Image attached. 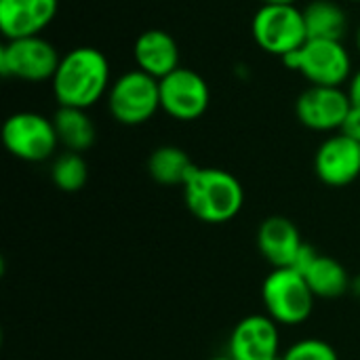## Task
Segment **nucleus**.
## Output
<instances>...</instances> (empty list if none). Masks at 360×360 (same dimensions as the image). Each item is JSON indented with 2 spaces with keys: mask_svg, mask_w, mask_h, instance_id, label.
<instances>
[{
  "mask_svg": "<svg viewBox=\"0 0 360 360\" xmlns=\"http://www.w3.org/2000/svg\"><path fill=\"white\" fill-rule=\"evenodd\" d=\"M51 84L61 108L89 110L112 86L108 57L95 46H76L61 57Z\"/></svg>",
  "mask_w": 360,
  "mask_h": 360,
  "instance_id": "obj_1",
  "label": "nucleus"
},
{
  "mask_svg": "<svg viewBox=\"0 0 360 360\" xmlns=\"http://www.w3.org/2000/svg\"><path fill=\"white\" fill-rule=\"evenodd\" d=\"M181 190L190 213L205 224H226L245 205L243 184L236 175L217 167H196Z\"/></svg>",
  "mask_w": 360,
  "mask_h": 360,
  "instance_id": "obj_2",
  "label": "nucleus"
},
{
  "mask_svg": "<svg viewBox=\"0 0 360 360\" xmlns=\"http://www.w3.org/2000/svg\"><path fill=\"white\" fill-rule=\"evenodd\" d=\"M262 302L272 321L295 327L310 319L316 297L304 274L293 268H274L262 283Z\"/></svg>",
  "mask_w": 360,
  "mask_h": 360,
  "instance_id": "obj_3",
  "label": "nucleus"
},
{
  "mask_svg": "<svg viewBox=\"0 0 360 360\" xmlns=\"http://www.w3.org/2000/svg\"><path fill=\"white\" fill-rule=\"evenodd\" d=\"M283 63L314 86H342L352 78L350 53L342 40H308L283 57Z\"/></svg>",
  "mask_w": 360,
  "mask_h": 360,
  "instance_id": "obj_4",
  "label": "nucleus"
},
{
  "mask_svg": "<svg viewBox=\"0 0 360 360\" xmlns=\"http://www.w3.org/2000/svg\"><path fill=\"white\" fill-rule=\"evenodd\" d=\"M251 32L264 53L281 59L308 42L304 11L295 4H262L253 15Z\"/></svg>",
  "mask_w": 360,
  "mask_h": 360,
  "instance_id": "obj_5",
  "label": "nucleus"
},
{
  "mask_svg": "<svg viewBox=\"0 0 360 360\" xmlns=\"http://www.w3.org/2000/svg\"><path fill=\"white\" fill-rule=\"evenodd\" d=\"M108 110L116 122L127 127L148 122L160 110L158 80L141 70L124 72L108 91Z\"/></svg>",
  "mask_w": 360,
  "mask_h": 360,
  "instance_id": "obj_6",
  "label": "nucleus"
},
{
  "mask_svg": "<svg viewBox=\"0 0 360 360\" xmlns=\"http://www.w3.org/2000/svg\"><path fill=\"white\" fill-rule=\"evenodd\" d=\"M2 143L11 156L23 162H44L55 154L59 139L53 118L38 112H17L4 120Z\"/></svg>",
  "mask_w": 360,
  "mask_h": 360,
  "instance_id": "obj_7",
  "label": "nucleus"
},
{
  "mask_svg": "<svg viewBox=\"0 0 360 360\" xmlns=\"http://www.w3.org/2000/svg\"><path fill=\"white\" fill-rule=\"evenodd\" d=\"M61 57L42 36L6 40L0 46V74L23 82H44L57 72Z\"/></svg>",
  "mask_w": 360,
  "mask_h": 360,
  "instance_id": "obj_8",
  "label": "nucleus"
},
{
  "mask_svg": "<svg viewBox=\"0 0 360 360\" xmlns=\"http://www.w3.org/2000/svg\"><path fill=\"white\" fill-rule=\"evenodd\" d=\"M160 84V110L179 122H192L205 116L211 103V91L207 80L190 70L177 68L169 76L158 80Z\"/></svg>",
  "mask_w": 360,
  "mask_h": 360,
  "instance_id": "obj_9",
  "label": "nucleus"
},
{
  "mask_svg": "<svg viewBox=\"0 0 360 360\" xmlns=\"http://www.w3.org/2000/svg\"><path fill=\"white\" fill-rule=\"evenodd\" d=\"M350 108L352 101L348 91H342V86L310 84L295 101V116L310 131L331 133L342 129Z\"/></svg>",
  "mask_w": 360,
  "mask_h": 360,
  "instance_id": "obj_10",
  "label": "nucleus"
},
{
  "mask_svg": "<svg viewBox=\"0 0 360 360\" xmlns=\"http://www.w3.org/2000/svg\"><path fill=\"white\" fill-rule=\"evenodd\" d=\"M228 356L234 360L281 359L278 323L268 314H249L236 323L228 340Z\"/></svg>",
  "mask_w": 360,
  "mask_h": 360,
  "instance_id": "obj_11",
  "label": "nucleus"
},
{
  "mask_svg": "<svg viewBox=\"0 0 360 360\" xmlns=\"http://www.w3.org/2000/svg\"><path fill=\"white\" fill-rule=\"evenodd\" d=\"M314 173L329 188H346L360 177V143L335 133L314 154Z\"/></svg>",
  "mask_w": 360,
  "mask_h": 360,
  "instance_id": "obj_12",
  "label": "nucleus"
},
{
  "mask_svg": "<svg viewBox=\"0 0 360 360\" xmlns=\"http://www.w3.org/2000/svg\"><path fill=\"white\" fill-rule=\"evenodd\" d=\"M57 8L59 0H0V32L6 40L40 36Z\"/></svg>",
  "mask_w": 360,
  "mask_h": 360,
  "instance_id": "obj_13",
  "label": "nucleus"
},
{
  "mask_svg": "<svg viewBox=\"0 0 360 360\" xmlns=\"http://www.w3.org/2000/svg\"><path fill=\"white\" fill-rule=\"evenodd\" d=\"M302 247L304 238L289 217L272 215L259 224L257 249L272 268H291Z\"/></svg>",
  "mask_w": 360,
  "mask_h": 360,
  "instance_id": "obj_14",
  "label": "nucleus"
},
{
  "mask_svg": "<svg viewBox=\"0 0 360 360\" xmlns=\"http://www.w3.org/2000/svg\"><path fill=\"white\" fill-rule=\"evenodd\" d=\"M133 57L137 70L154 76L156 80L169 76L179 65V46L175 38L165 30H146L133 44Z\"/></svg>",
  "mask_w": 360,
  "mask_h": 360,
  "instance_id": "obj_15",
  "label": "nucleus"
},
{
  "mask_svg": "<svg viewBox=\"0 0 360 360\" xmlns=\"http://www.w3.org/2000/svg\"><path fill=\"white\" fill-rule=\"evenodd\" d=\"M316 300H338L350 291L352 276L348 270L331 255H321L312 262V266L304 274Z\"/></svg>",
  "mask_w": 360,
  "mask_h": 360,
  "instance_id": "obj_16",
  "label": "nucleus"
},
{
  "mask_svg": "<svg viewBox=\"0 0 360 360\" xmlns=\"http://www.w3.org/2000/svg\"><path fill=\"white\" fill-rule=\"evenodd\" d=\"M53 124L57 131L59 146H63L68 152H86L95 143V124L89 118L86 110L80 108H61L53 116Z\"/></svg>",
  "mask_w": 360,
  "mask_h": 360,
  "instance_id": "obj_17",
  "label": "nucleus"
},
{
  "mask_svg": "<svg viewBox=\"0 0 360 360\" xmlns=\"http://www.w3.org/2000/svg\"><path fill=\"white\" fill-rule=\"evenodd\" d=\"M308 40H344L348 32L346 11L333 0H312L304 8Z\"/></svg>",
  "mask_w": 360,
  "mask_h": 360,
  "instance_id": "obj_18",
  "label": "nucleus"
},
{
  "mask_svg": "<svg viewBox=\"0 0 360 360\" xmlns=\"http://www.w3.org/2000/svg\"><path fill=\"white\" fill-rule=\"evenodd\" d=\"M198 165L192 162L190 154L177 146H160L148 158V173L160 186H181L188 181Z\"/></svg>",
  "mask_w": 360,
  "mask_h": 360,
  "instance_id": "obj_19",
  "label": "nucleus"
},
{
  "mask_svg": "<svg viewBox=\"0 0 360 360\" xmlns=\"http://www.w3.org/2000/svg\"><path fill=\"white\" fill-rule=\"evenodd\" d=\"M51 179L57 190L65 194L80 192L89 181V165L78 152H63L51 165Z\"/></svg>",
  "mask_w": 360,
  "mask_h": 360,
  "instance_id": "obj_20",
  "label": "nucleus"
},
{
  "mask_svg": "<svg viewBox=\"0 0 360 360\" xmlns=\"http://www.w3.org/2000/svg\"><path fill=\"white\" fill-rule=\"evenodd\" d=\"M283 360H340V354L329 342L306 338V340L291 344L283 352Z\"/></svg>",
  "mask_w": 360,
  "mask_h": 360,
  "instance_id": "obj_21",
  "label": "nucleus"
},
{
  "mask_svg": "<svg viewBox=\"0 0 360 360\" xmlns=\"http://www.w3.org/2000/svg\"><path fill=\"white\" fill-rule=\"evenodd\" d=\"M340 133L360 143V108L359 105H352V108H350L348 116H346V118H344V122H342Z\"/></svg>",
  "mask_w": 360,
  "mask_h": 360,
  "instance_id": "obj_22",
  "label": "nucleus"
},
{
  "mask_svg": "<svg viewBox=\"0 0 360 360\" xmlns=\"http://www.w3.org/2000/svg\"><path fill=\"white\" fill-rule=\"evenodd\" d=\"M348 97L352 101V105L360 108V70L352 74V78L348 80Z\"/></svg>",
  "mask_w": 360,
  "mask_h": 360,
  "instance_id": "obj_23",
  "label": "nucleus"
},
{
  "mask_svg": "<svg viewBox=\"0 0 360 360\" xmlns=\"http://www.w3.org/2000/svg\"><path fill=\"white\" fill-rule=\"evenodd\" d=\"M350 291L354 293V297H359V300H360V274H359V276H354V278H352Z\"/></svg>",
  "mask_w": 360,
  "mask_h": 360,
  "instance_id": "obj_24",
  "label": "nucleus"
},
{
  "mask_svg": "<svg viewBox=\"0 0 360 360\" xmlns=\"http://www.w3.org/2000/svg\"><path fill=\"white\" fill-rule=\"evenodd\" d=\"M297 0H262V4H295Z\"/></svg>",
  "mask_w": 360,
  "mask_h": 360,
  "instance_id": "obj_25",
  "label": "nucleus"
},
{
  "mask_svg": "<svg viewBox=\"0 0 360 360\" xmlns=\"http://www.w3.org/2000/svg\"><path fill=\"white\" fill-rule=\"evenodd\" d=\"M209 360H234V359H232V356H228V354H226V356H215V359H209Z\"/></svg>",
  "mask_w": 360,
  "mask_h": 360,
  "instance_id": "obj_26",
  "label": "nucleus"
},
{
  "mask_svg": "<svg viewBox=\"0 0 360 360\" xmlns=\"http://www.w3.org/2000/svg\"><path fill=\"white\" fill-rule=\"evenodd\" d=\"M356 46H359V51H360V27H359V32H356Z\"/></svg>",
  "mask_w": 360,
  "mask_h": 360,
  "instance_id": "obj_27",
  "label": "nucleus"
},
{
  "mask_svg": "<svg viewBox=\"0 0 360 360\" xmlns=\"http://www.w3.org/2000/svg\"><path fill=\"white\" fill-rule=\"evenodd\" d=\"M350 2H360V0H350Z\"/></svg>",
  "mask_w": 360,
  "mask_h": 360,
  "instance_id": "obj_28",
  "label": "nucleus"
},
{
  "mask_svg": "<svg viewBox=\"0 0 360 360\" xmlns=\"http://www.w3.org/2000/svg\"><path fill=\"white\" fill-rule=\"evenodd\" d=\"M276 360H283V356H281V359H276Z\"/></svg>",
  "mask_w": 360,
  "mask_h": 360,
  "instance_id": "obj_29",
  "label": "nucleus"
}]
</instances>
